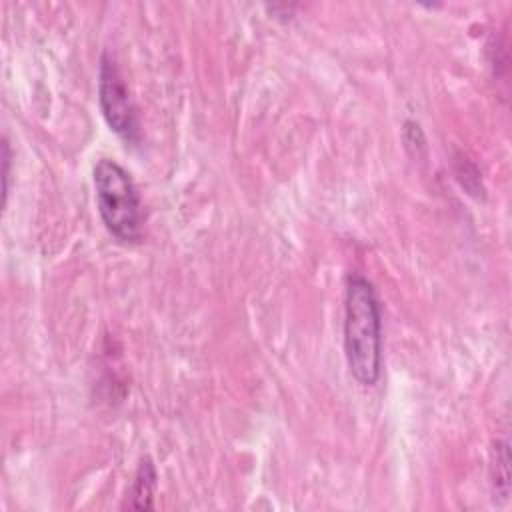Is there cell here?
I'll list each match as a JSON object with an SVG mask.
<instances>
[{"instance_id": "1", "label": "cell", "mask_w": 512, "mask_h": 512, "mask_svg": "<svg viewBox=\"0 0 512 512\" xmlns=\"http://www.w3.org/2000/svg\"><path fill=\"white\" fill-rule=\"evenodd\" d=\"M344 352L354 380L374 386L382 372V312L374 284L358 272L344 286Z\"/></svg>"}, {"instance_id": "2", "label": "cell", "mask_w": 512, "mask_h": 512, "mask_svg": "<svg viewBox=\"0 0 512 512\" xmlns=\"http://www.w3.org/2000/svg\"><path fill=\"white\" fill-rule=\"evenodd\" d=\"M92 178L106 230L120 242H138L142 238V200L130 172L112 158H100Z\"/></svg>"}, {"instance_id": "3", "label": "cell", "mask_w": 512, "mask_h": 512, "mask_svg": "<svg viewBox=\"0 0 512 512\" xmlns=\"http://www.w3.org/2000/svg\"><path fill=\"white\" fill-rule=\"evenodd\" d=\"M98 102L108 126L126 142H140V124L136 108L128 96L124 80L110 54H102L98 74Z\"/></svg>"}, {"instance_id": "4", "label": "cell", "mask_w": 512, "mask_h": 512, "mask_svg": "<svg viewBox=\"0 0 512 512\" xmlns=\"http://www.w3.org/2000/svg\"><path fill=\"white\" fill-rule=\"evenodd\" d=\"M154 490H156V468L150 458H144L138 464V470L126 490L124 508L152 510L154 508Z\"/></svg>"}, {"instance_id": "5", "label": "cell", "mask_w": 512, "mask_h": 512, "mask_svg": "<svg viewBox=\"0 0 512 512\" xmlns=\"http://www.w3.org/2000/svg\"><path fill=\"white\" fill-rule=\"evenodd\" d=\"M508 444L506 442H496L494 446V462H492V484H494V492L502 498H508Z\"/></svg>"}, {"instance_id": "6", "label": "cell", "mask_w": 512, "mask_h": 512, "mask_svg": "<svg viewBox=\"0 0 512 512\" xmlns=\"http://www.w3.org/2000/svg\"><path fill=\"white\" fill-rule=\"evenodd\" d=\"M10 144H8V140L4 138V142H2V180H4V188H2V192H4V204H6V198H8V180H10Z\"/></svg>"}]
</instances>
